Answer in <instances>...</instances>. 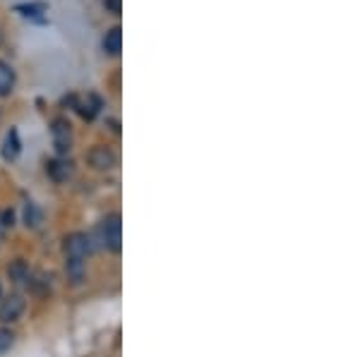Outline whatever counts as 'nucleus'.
<instances>
[{
	"mask_svg": "<svg viewBox=\"0 0 360 357\" xmlns=\"http://www.w3.org/2000/svg\"><path fill=\"white\" fill-rule=\"evenodd\" d=\"M98 240L108 252H120V247H123V223H120L118 214L106 216L98 223Z\"/></svg>",
	"mask_w": 360,
	"mask_h": 357,
	"instance_id": "1",
	"label": "nucleus"
},
{
	"mask_svg": "<svg viewBox=\"0 0 360 357\" xmlns=\"http://www.w3.org/2000/svg\"><path fill=\"white\" fill-rule=\"evenodd\" d=\"M51 135H53V147L58 154H68L72 149V125L68 118H56L51 125Z\"/></svg>",
	"mask_w": 360,
	"mask_h": 357,
	"instance_id": "2",
	"label": "nucleus"
},
{
	"mask_svg": "<svg viewBox=\"0 0 360 357\" xmlns=\"http://www.w3.org/2000/svg\"><path fill=\"white\" fill-rule=\"evenodd\" d=\"M63 252H65V259H86L91 252V243L84 233H70L63 240Z\"/></svg>",
	"mask_w": 360,
	"mask_h": 357,
	"instance_id": "3",
	"label": "nucleus"
},
{
	"mask_svg": "<svg viewBox=\"0 0 360 357\" xmlns=\"http://www.w3.org/2000/svg\"><path fill=\"white\" fill-rule=\"evenodd\" d=\"M86 161L94 170H111L115 166V154L108 147H91L89 154H86Z\"/></svg>",
	"mask_w": 360,
	"mask_h": 357,
	"instance_id": "4",
	"label": "nucleus"
},
{
	"mask_svg": "<svg viewBox=\"0 0 360 357\" xmlns=\"http://www.w3.org/2000/svg\"><path fill=\"white\" fill-rule=\"evenodd\" d=\"M25 312V300L20 295H10L0 302V321L3 324H15L17 319Z\"/></svg>",
	"mask_w": 360,
	"mask_h": 357,
	"instance_id": "5",
	"label": "nucleus"
},
{
	"mask_svg": "<svg viewBox=\"0 0 360 357\" xmlns=\"http://www.w3.org/2000/svg\"><path fill=\"white\" fill-rule=\"evenodd\" d=\"M120 48H123V32H120V27H113L111 32H106V36H103V50H106L108 55H118Z\"/></svg>",
	"mask_w": 360,
	"mask_h": 357,
	"instance_id": "6",
	"label": "nucleus"
},
{
	"mask_svg": "<svg viewBox=\"0 0 360 357\" xmlns=\"http://www.w3.org/2000/svg\"><path fill=\"white\" fill-rule=\"evenodd\" d=\"M15 89V70L10 62L0 60V96H8Z\"/></svg>",
	"mask_w": 360,
	"mask_h": 357,
	"instance_id": "7",
	"label": "nucleus"
},
{
	"mask_svg": "<svg viewBox=\"0 0 360 357\" xmlns=\"http://www.w3.org/2000/svg\"><path fill=\"white\" fill-rule=\"evenodd\" d=\"M84 271H86L84 259H65V274H68V278L72 281L75 285L82 283Z\"/></svg>",
	"mask_w": 360,
	"mask_h": 357,
	"instance_id": "8",
	"label": "nucleus"
},
{
	"mask_svg": "<svg viewBox=\"0 0 360 357\" xmlns=\"http://www.w3.org/2000/svg\"><path fill=\"white\" fill-rule=\"evenodd\" d=\"M20 135H17V130H10L8 137H5V147H3V156L5 161H15L17 156H20Z\"/></svg>",
	"mask_w": 360,
	"mask_h": 357,
	"instance_id": "9",
	"label": "nucleus"
},
{
	"mask_svg": "<svg viewBox=\"0 0 360 357\" xmlns=\"http://www.w3.org/2000/svg\"><path fill=\"white\" fill-rule=\"evenodd\" d=\"M8 276L15 281L17 285H22V283H27L29 281V267L22 259H17L15 264H10V269H8Z\"/></svg>",
	"mask_w": 360,
	"mask_h": 357,
	"instance_id": "10",
	"label": "nucleus"
},
{
	"mask_svg": "<svg viewBox=\"0 0 360 357\" xmlns=\"http://www.w3.org/2000/svg\"><path fill=\"white\" fill-rule=\"evenodd\" d=\"M49 173H51V177H53L56 182H60V180H65V177L70 175V166L63 163V161H51Z\"/></svg>",
	"mask_w": 360,
	"mask_h": 357,
	"instance_id": "11",
	"label": "nucleus"
},
{
	"mask_svg": "<svg viewBox=\"0 0 360 357\" xmlns=\"http://www.w3.org/2000/svg\"><path fill=\"white\" fill-rule=\"evenodd\" d=\"M17 13L25 17H37L46 13V3H32V5H17Z\"/></svg>",
	"mask_w": 360,
	"mask_h": 357,
	"instance_id": "12",
	"label": "nucleus"
},
{
	"mask_svg": "<svg viewBox=\"0 0 360 357\" xmlns=\"http://www.w3.org/2000/svg\"><path fill=\"white\" fill-rule=\"evenodd\" d=\"M98 108H101V101H98L96 96H89V106H86V103H82V106H79V113H82V118L91 120L98 113Z\"/></svg>",
	"mask_w": 360,
	"mask_h": 357,
	"instance_id": "13",
	"label": "nucleus"
},
{
	"mask_svg": "<svg viewBox=\"0 0 360 357\" xmlns=\"http://www.w3.org/2000/svg\"><path fill=\"white\" fill-rule=\"evenodd\" d=\"M25 218H27V226H32V228H37L39 223H41V211L37 209V206L29 201L27 204V211H25Z\"/></svg>",
	"mask_w": 360,
	"mask_h": 357,
	"instance_id": "14",
	"label": "nucleus"
},
{
	"mask_svg": "<svg viewBox=\"0 0 360 357\" xmlns=\"http://www.w3.org/2000/svg\"><path fill=\"white\" fill-rule=\"evenodd\" d=\"M15 341V333L10 331V329H0V353H5V350L13 345Z\"/></svg>",
	"mask_w": 360,
	"mask_h": 357,
	"instance_id": "15",
	"label": "nucleus"
},
{
	"mask_svg": "<svg viewBox=\"0 0 360 357\" xmlns=\"http://www.w3.org/2000/svg\"><path fill=\"white\" fill-rule=\"evenodd\" d=\"M106 8L111 10L113 15H120V0H106Z\"/></svg>",
	"mask_w": 360,
	"mask_h": 357,
	"instance_id": "16",
	"label": "nucleus"
},
{
	"mask_svg": "<svg viewBox=\"0 0 360 357\" xmlns=\"http://www.w3.org/2000/svg\"><path fill=\"white\" fill-rule=\"evenodd\" d=\"M0 297H3V285H0Z\"/></svg>",
	"mask_w": 360,
	"mask_h": 357,
	"instance_id": "17",
	"label": "nucleus"
},
{
	"mask_svg": "<svg viewBox=\"0 0 360 357\" xmlns=\"http://www.w3.org/2000/svg\"><path fill=\"white\" fill-rule=\"evenodd\" d=\"M0 235H3V233H0Z\"/></svg>",
	"mask_w": 360,
	"mask_h": 357,
	"instance_id": "18",
	"label": "nucleus"
}]
</instances>
